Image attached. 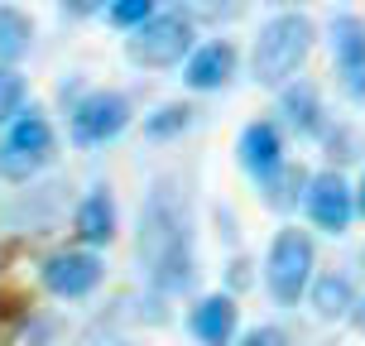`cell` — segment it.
Instances as JSON below:
<instances>
[{
  "label": "cell",
  "instance_id": "cell-12",
  "mask_svg": "<svg viewBox=\"0 0 365 346\" xmlns=\"http://www.w3.org/2000/svg\"><path fill=\"white\" fill-rule=\"evenodd\" d=\"M236 327H240V308L231 293H207L192 308V332H197L202 346H231Z\"/></svg>",
  "mask_w": 365,
  "mask_h": 346
},
{
  "label": "cell",
  "instance_id": "cell-17",
  "mask_svg": "<svg viewBox=\"0 0 365 346\" xmlns=\"http://www.w3.org/2000/svg\"><path fill=\"white\" fill-rule=\"evenodd\" d=\"M308 183L312 173L298 164H284L274 178H264L259 188H264V202H269L274 212H289V207H298V198H308Z\"/></svg>",
  "mask_w": 365,
  "mask_h": 346
},
{
  "label": "cell",
  "instance_id": "cell-11",
  "mask_svg": "<svg viewBox=\"0 0 365 346\" xmlns=\"http://www.w3.org/2000/svg\"><path fill=\"white\" fill-rule=\"evenodd\" d=\"M236 44L231 39H212V44H202L187 54V68H182V82L192 91H212V87H226L231 77H236Z\"/></svg>",
  "mask_w": 365,
  "mask_h": 346
},
{
  "label": "cell",
  "instance_id": "cell-15",
  "mask_svg": "<svg viewBox=\"0 0 365 346\" xmlns=\"http://www.w3.org/2000/svg\"><path fill=\"white\" fill-rule=\"evenodd\" d=\"M312 308H317V317H327V322H336V317H346L351 308H356V289H351L346 274H322L317 284H312Z\"/></svg>",
  "mask_w": 365,
  "mask_h": 346
},
{
  "label": "cell",
  "instance_id": "cell-3",
  "mask_svg": "<svg viewBox=\"0 0 365 346\" xmlns=\"http://www.w3.org/2000/svg\"><path fill=\"white\" fill-rule=\"evenodd\" d=\"M125 54L140 68H173L192 54V19L182 10H154V19L125 39Z\"/></svg>",
  "mask_w": 365,
  "mask_h": 346
},
{
  "label": "cell",
  "instance_id": "cell-4",
  "mask_svg": "<svg viewBox=\"0 0 365 346\" xmlns=\"http://www.w3.org/2000/svg\"><path fill=\"white\" fill-rule=\"evenodd\" d=\"M53 159V126L43 111H19L10 135L0 140V178L24 183Z\"/></svg>",
  "mask_w": 365,
  "mask_h": 346
},
{
  "label": "cell",
  "instance_id": "cell-20",
  "mask_svg": "<svg viewBox=\"0 0 365 346\" xmlns=\"http://www.w3.org/2000/svg\"><path fill=\"white\" fill-rule=\"evenodd\" d=\"M19 106H24V77L15 68H0V126L15 121Z\"/></svg>",
  "mask_w": 365,
  "mask_h": 346
},
{
  "label": "cell",
  "instance_id": "cell-24",
  "mask_svg": "<svg viewBox=\"0 0 365 346\" xmlns=\"http://www.w3.org/2000/svg\"><path fill=\"white\" fill-rule=\"evenodd\" d=\"M15 308H24V298H19V293H10V289H5V293H0V317H10V312H15Z\"/></svg>",
  "mask_w": 365,
  "mask_h": 346
},
{
  "label": "cell",
  "instance_id": "cell-6",
  "mask_svg": "<svg viewBox=\"0 0 365 346\" xmlns=\"http://www.w3.org/2000/svg\"><path fill=\"white\" fill-rule=\"evenodd\" d=\"M130 126V101L120 91H87L73 106V140L77 145H106Z\"/></svg>",
  "mask_w": 365,
  "mask_h": 346
},
{
  "label": "cell",
  "instance_id": "cell-1",
  "mask_svg": "<svg viewBox=\"0 0 365 346\" xmlns=\"http://www.w3.org/2000/svg\"><path fill=\"white\" fill-rule=\"evenodd\" d=\"M140 265H145L149 284L159 293H182L192 284V217H187V198L178 193L173 178H159L149 193L145 212H140Z\"/></svg>",
  "mask_w": 365,
  "mask_h": 346
},
{
  "label": "cell",
  "instance_id": "cell-9",
  "mask_svg": "<svg viewBox=\"0 0 365 346\" xmlns=\"http://www.w3.org/2000/svg\"><path fill=\"white\" fill-rule=\"evenodd\" d=\"M96 284H101V260L91 250H58L43 265V289L58 298H87Z\"/></svg>",
  "mask_w": 365,
  "mask_h": 346
},
{
  "label": "cell",
  "instance_id": "cell-23",
  "mask_svg": "<svg viewBox=\"0 0 365 346\" xmlns=\"http://www.w3.org/2000/svg\"><path fill=\"white\" fill-rule=\"evenodd\" d=\"M231 284H236V289L250 284V260H236V265H231Z\"/></svg>",
  "mask_w": 365,
  "mask_h": 346
},
{
  "label": "cell",
  "instance_id": "cell-10",
  "mask_svg": "<svg viewBox=\"0 0 365 346\" xmlns=\"http://www.w3.org/2000/svg\"><path fill=\"white\" fill-rule=\"evenodd\" d=\"M240 168L250 173V178H274L279 168H284V135L274 121H250V126L240 130Z\"/></svg>",
  "mask_w": 365,
  "mask_h": 346
},
{
  "label": "cell",
  "instance_id": "cell-21",
  "mask_svg": "<svg viewBox=\"0 0 365 346\" xmlns=\"http://www.w3.org/2000/svg\"><path fill=\"white\" fill-rule=\"evenodd\" d=\"M327 149H331V159H356V140H351V130H327Z\"/></svg>",
  "mask_w": 365,
  "mask_h": 346
},
{
  "label": "cell",
  "instance_id": "cell-27",
  "mask_svg": "<svg viewBox=\"0 0 365 346\" xmlns=\"http://www.w3.org/2000/svg\"><path fill=\"white\" fill-rule=\"evenodd\" d=\"M361 265H365V250H361Z\"/></svg>",
  "mask_w": 365,
  "mask_h": 346
},
{
  "label": "cell",
  "instance_id": "cell-14",
  "mask_svg": "<svg viewBox=\"0 0 365 346\" xmlns=\"http://www.w3.org/2000/svg\"><path fill=\"white\" fill-rule=\"evenodd\" d=\"M279 111L289 116V126L298 135H322V96L312 82H289L279 91Z\"/></svg>",
  "mask_w": 365,
  "mask_h": 346
},
{
  "label": "cell",
  "instance_id": "cell-16",
  "mask_svg": "<svg viewBox=\"0 0 365 346\" xmlns=\"http://www.w3.org/2000/svg\"><path fill=\"white\" fill-rule=\"evenodd\" d=\"M29 44H34V24L24 10L15 5H0V68H10L19 58L29 54Z\"/></svg>",
  "mask_w": 365,
  "mask_h": 346
},
{
  "label": "cell",
  "instance_id": "cell-22",
  "mask_svg": "<svg viewBox=\"0 0 365 346\" xmlns=\"http://www.w3.org/2000/svg\"><path fill=\"white\" fill-rule=\"evenodd\" d=\"M240 346H289V337H284L279 327H255V332H250V337H245Z\"/></svg>",
  "mask_w": 365,
  "mask_h": 346
},
{
  "label": "cell",
  "instance_id": "cell-5",
  "mask_svg": "<svg viewBox=\"0 0 365 346\" xmlns=\"http://www.w3.org/2000/svg\"><path fill=\"white\" fill-rule=\"evenodd\" d=\"M312 260H317V250H312V236H308V231H298V226H284V231L274 236V245H269V265H264V279H269V293L279 298V303H284V308H293V303L308 293Z\"/></svg>",
  "mask_w": 365,
  "mask_h": 346
},
{
  "label": "cell",
  "instance_id": "cell-8",
  "mask_svg": "<svg viewBox=\"0 0 365 346\" xmlns=\"http://www.w3.org/2000/svg\"><path fill=\"white\" fill-rule=\"evenodd\" d=\"M308 217L322 226V231H331V236H341L351 226V217H356V193L346 188V178L336 173V168H327V173H312L308 183Z\"/></svg>",
  "mask_w": 365,
  "mask_h": 346
},
{
  "label": "cell",
  "instance_id": "cell-7",
  "mask_svg": "<svg viewBox=\"0 0 365 346\" xmlns=\"http://www.w3.org/2000/svg\"><path fill=\"white\" fill-rule=\"evenodd\" d=\"M331 58L336 77L351 101H365V19L361 15H331Z\"/></svg>",
  "mask_w": 365,
  "mask_h": 346
},
{
  "label": "cell",
  "instance_id": "cell-25",
  "mask_svg": "<svg viewBox=\"0 0 365 346\" xmlns=\"http://www.w3.org/2000/svg\"><path fill=\"white\" fill-rule=\"evenodd\" d=\"M356 212L365 217V178H361V193H356Z\"/></svg>",
  "mask_w": 365,
  "mask_h": 346
},
{
  "label": "cell",
  "instance_id": "cell-26",
  "mask_svg": "<svg viewBox=\"0 0 365 346\" xmlns=\"http://www.w3.org/2000/svg\"><path fill=\"white\" fill-rule=\"evenodd\" d=\"M356 327L365 332V303H356Z\"/></svg>",
  "mask_w": 365,
  "mask_h": 346
},
{
  "label": "cell",
  "instance_id": "cell-13",
  "mask_svg": "<svg viewBox=\"0 0 365 346\" xmlns=\"http://www.w3.org/2000/svg\"><path fill=\"white\" fill-rule=\"evenodd\" d=\"M73 226L82 236V245H110V236H115V202H110L106 188H96V193L82 198Z\"/></svg>",
  "mask_w": 365,
  "mask_h": 346
},
{
  "label": "cell",
  "instance_id": "cell-19",
  "mask_svg": "<svg viewBox=\"0 0 365 346\" xmlns=\"http://www.w3.org/2000/svg\"><path fill=\"white\" fill-rule=\"evenodd\" d=\"M106 19L135 34L140 24H149V19H154V0H115V5L106 10Z\"/></svg>",
  "mask_w": 365,
  "mask_h": 346
},
{
  "label": "cell",
  "instance_id": "cell-2",
  "mask_svg": "<svg viewBox=\"0 0 365 346\" xmlns=\"http://www.w3.org/2000/svg\"><path fill=\"white\" fill-rule=\"evenodd\" d=\"M312 39H317V29H312L308 15H293V10L274 15L269 24L259 29V39H255V58H250L255 82H264V87H284V82L303 68Z\"/></svg>",
  "mask_w": 365,
  "mask_h": 346
},
{
  "label": "cell",
  "instance_id": "cell-18",
  "mask_svg": "<svg viewBox=\"0 0 365 346\" xmlns=\"http://www.w3.org/2000/svg\"><path fill=\"white\" fill-rule=\"evenodd\" d=\"M187 126H192V111L187 106H159L145 121V135L149 140H173V135H182Z\"/></svg>",
  "mask_w": 365,
  "mask_h": 346
}]
</instances>
